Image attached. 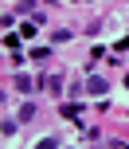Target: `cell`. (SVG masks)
Here are the masks:
<instances>
[{
	"label": "cell",
	"instance_id": "cell-2",
	"mask_svg": "<svg viewBox=\"0 0 129 149\" xmlns=\"http://www.w3.org/2000/svg\"><path fill=\"white\" fill-rule=\"evenodd\" d=\"M125 82H129V79H125Z\"/></svg>",
	"mask_w": 129,
	"mask_h": 149
},
{
	"label": "cell",
	"instance_id": "cell-1",
	"mask_svg": "<svg viewBox=\"0 0 129 149\" xmlns=\"http://www.w3.org/2000/svg\"><path fill=\"white\" fill-rule=\"evenodd\" d=\"M86 90H90V94H106V79H102V74H94V79L86 82Z\"/></svg>",
	"mask_w": 129,
	"mask_h": 149
}]
</instances>
